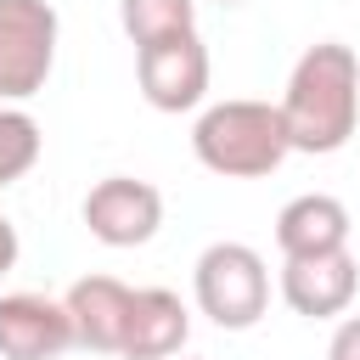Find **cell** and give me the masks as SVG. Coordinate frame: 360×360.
<instances>
[{
  "instance_id": "6da1fadb",
  "label": "cell",
  "mask_w": 360,
  "mask_h": 360,
  "mask_svg": "<svg viewBox=\"0 0 360 360\" xmlns=\"http://www.w3.org/2000/svg\"><path fill=\"white\" fill-rule=\"evenodd\" d=\"M292 152L326 158L338 146H349L354 124H360V56L338 39L309 45L292 73H287V96L276 101Z\"/></svg>"
},
{
  "instance_id": "7a4b0ae2",
  "label": "cell",
  "mask_w": 360,
  "mask_h": 360,
  "mask_svg": "<svg viewBox=\"0 0 360 360\" xmlns=\"http://www.w3.org/2000/svg\"><path fill=\"white\" fill-rule=\"evenodd\" d=\"M191 152L208 174H225V180H259V174H276L281 158L292 152L287 141V124H281V107L270 101H214L202 107L197 129H191Z\"/></svg>"
},
{
  "instance_id": "3957f363",
  "label": "cell",
  "mask_w": 360,
  "mask_h": 360,
  "mask_svg": "<svg viewBox=\"0 0 360 360\" xmlns=\"http://www.w3.org/2000/svg\"><path fill=\"white\" fill-rule=\"evenodd\" d=\"M191 287H197V309L225 332H248L270 304V270H264L259 248H248V242L202 248V259L191 270Z\"/></svg>"
},
{
  "instance_id": "277c9868",
  "label": "cell",
  "mask_w": 360,
  "mask_h": 360,
  "mask_svg": "<svg viewBox=\"0 0 360 360\" xmlns=\"http://www.w3.org/2000/svg\"><path fill=\"white\" fill-rule=\"evenodd\" d=\"M56 62L51 0H0V101H28L45 90Z\"/></svg>"
},
{
  "instance_id": "5b68a950",
  "label": "cell",
  "mask_w": 360,
  "mask_h": 360,
  "mask_svg": "<svg viewBox=\"0 0 360 360\" xmlns=\"http://www.w3.org/2000/svg\"><path fill=\"white\" fill-rule=\"evenodd\" d=\"M135 79L158 112H191L208 96V45L197 39V28L152 39L135 51Z\"/></svg>"
},
{
  "instance_id": "8992f818",
  "label": "cell",
  "mask_w": 360,
  "mask_h": 360,
  "mask_svg": "<svg viewBox=\"0 0 360 360\" xmlns=\"http://www.w3.org/2000/svg\"><path fill=\"white\" fill-rule=\"evenodd\" d=\"M163 225V191L135 174H107L84 197V231L101 248H141Z\"/></svg>"
},
{
  "instance_id": "52a82bcc",
  "label": "cell",
  "mask_w": 360,
  "mask_h": 360,
  "mask_svg": "<svg viewBox=\"0 0 360 360\" xmlns=\"http://www.w3.org/2000/svg\"><path fill=\"white\" fill-rule=\"evenodd\" d=\"M354 287H360V264L349 248L338 253H309V259H287L281 264V298L292 315L304 321H332L354 304Z\"/></svg>"
},
{
  "instance_id": "ba28073f",
  "label": "cell",
  "mask_w": 360,
  "mask_h": 360,
  "mask_svg": "<svg viewBox=\"0 0 360 360\" xmlns=\"http://www.w3.org/2000/svg\"><path fill=\"white\" fill-rule=\"evenodd\" d=\"M73 349L68 304L45 292H6L0 298V360H56Z\"/></svg>"
},
{
  "instance_id": "9c48e42d",
  "label": "cell",
  "mask_w": 360,
  "mask_h": 360,
  "mask_svg": "<svg viewBox=\"0 0 360 360\" xmlns=\"http://www.w3.org/2000/svg\"><path fill=\"white\" fill-rule=\"evenodd\" d=\"M62 304L73 321V343H84L96 354H124V326H129L135 292L118 276H79Z\"/></svg>"
},
{
  "instance_id": "30bf717a",
  "label": "cell",
  "mask_w": 360,
  "mask_h": 360,
  "mask_svg": "<svg viewBox=\"0 0 360 360\" xmlns=\"http://www.w3.org/2000/svg\"><path fill=\"white\" fill-rule=\"evenodd\" d=\"M186 338H191V315H186L180 292L135 287L129 326H124V360H169L186 349Z\"/></svg>"
},
{
  "instance_id": "8fae6325",
  "label": "cell",
  "mask_w": 360,
  "mask_h": 360,
  "mask_svg": "<svg viewBox=\"0 0 360 360\" xmlns=\"http://www.w3.org/2000/svg\"><path fill=\"white\" fill-rule=\"evenodd\" d=\"M276 248L281 259H309V253H338L349 248V208L326 191H304L276 214Z\"/></svg>"
},
{
  "instance_id": "7c38bea8",
  "label": "cell",
  "mask_w": 360,
  "mask_h": 360,
  "mask_svg": "<svg viewBox=\"0 0 360 360\" xmlns=\"http://www.w3.org/2000/svg\"><path fill=\"white\" fill-rule=\"evenodd\" d=\"M118 22H124V34L141 51L152 39H169V34L197 28V0H118Z\"/></svg>"
},
{
  "instance_id": "4fadbf2b",
  "label": "cell",
  "mask_w": 360,
  "mask_h": 360,
  "mask_svg": "<svg viewBox=\"0 0 360 360\" xmlns=\"http://www.w3.org/2000/svg\"><path fill=\"white\" fill-rule=\"evenodd\" d=\"M39 146H45L39 124H34L22 107L0 101V191H6L11 180H22V174L39 163Z\"/></svg>"
},
{
  "instance_id": "5bb4252c",
  "label": "cell",
  "mask_w": 360,
  "mask_h": 360,
  "mask_svg": "<svg viewBox=\"0 0 360 360\" xmlns=\"http://www.w3.org/2000/svg\"><path fill=\"white\" fill-rule=\"evenodd\" d=\"M326 360H360V315L338 321V332H332V343H326Z\"/></svg>"
},
{
  "instance_id": "9a60e30c",
  "label": "cell",
  "mask_w": 360,
  "mask_h": 360,
  "mask_svg": "<svg viewBox=\"0 0 360 360\" xmlns=\"http://www.w3.org/2000/svg\"><path fill=\"white\" fill-rule=\"evenodd\" d=\"M11 264H17V225L0 214V276H6Z\"/></svg>"
},
{
  "instance_id": "2e32d148",
  "label": "cell",
  "mask_w": 360,
  "mask_h": 360,
  "mask_svg": "<svg viewBox=\"0 0 360 360\" xmlns=\"http://www.w3.org/2000/svg\"><path fill=\"white\" fill-rule=\"evenodd\" d=\"M214 6H242V0H214Z\"/></svg>"
}]
</instances>
